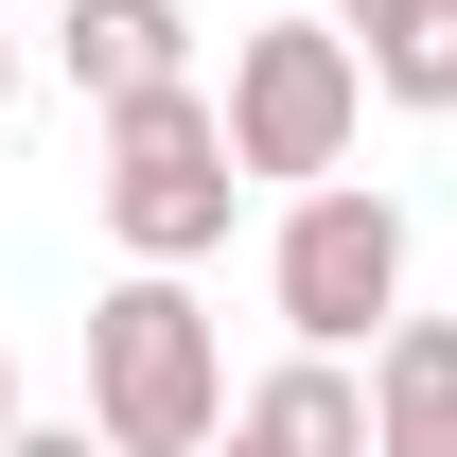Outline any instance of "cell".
Wrapping results in <instances>:
<instances>
[{
  "label": "cell",
  "mask_w": 457,
  "mask_h": 457,
  "mask_svg": "<svg viewBox=\"0 0 457 457\" xmlns=\"http://www.w3.org/2000/svg\"><path fill=\"white\" fill-rule=\"evenodd\" d=\"M0 440H18V352H0Z\"/></svg>",
  "instance_id": "cell-11"
},
{
  "label": "cell",
  "mask_w": 457,
  "mask_h": 457,
  "mask_svg": "<svg viewBox=\"0 0 457 457\" xmlns=\"http://www.w3.org/2000/svg\"><path fill=\"white\" fill-rule=\"evenodd\" d=\"M0 123H18V36H0Z\"/></svg>",
  "instance_id": "cell-12"
},
{
  "label": "cell",
  "mask_w": 457,
  "mask_h": 457,
  "mask_svg": "<svg viewBox=\"0 0 457 457\" xmlns=\"http://www.w3.org/2000/svg\"><path fill=\"white\" fill-rule=\"evenodd\" d=\"M228 194H246V159H228V106H212V88H141V106H106L88 212H106L123 264H212V246H228Z\"/></svg>",
  "instance_id": "cell-2"
},
{
  "label": "cell",
  "mask_w": 457,
  "mask_h": 457,
  "mask_svg": "<svg viewBox=\"0 0 457 457\" xmlns=\"http://www.w3.org/2000/svg\"><path fill=\"white\" fill-rule=\"evenodd\" d=\"M54 71L88 88V106L194 88V18H176V0H71V18H54Z\"/></svg>",
  "instance_id": "cell-6"
},
{
  "label": "cell",
  "mask_w": 457,
  "mask_h": 457,
  "mask_svg": "<svg viewBox=\"0 0 457 457\" xmlns=\"http://www.w3.org/2000/svg\"><path fill=\"white\" fill-rule=\"evenodd\" d=\"M88 422L123 457H212L228 440V335H212V299L176 264H123L88 299Z\"/></svg>",
  "instance_id": "cell-1"
},
{
  "label": "cell",
  "mask_w": 457,
  "mask_h": 457,
  "mask_svg": "<svg viewBox=\"0 0 457 457\" xmlns=\"http://www.w3.org/2000/svg\"><path fill=\"white\" fill-rule=\"evenodd\" d=\"M352 54H370V106H422V123H440L457 106V0H404V18H370Z\"/></svg>",
  "instance_id": "cell-8"
},
{
  "label": "cell",
  "mask_w": 457,
  "mask_h": 457,
  "mask_svg": "<svg viewBox=\"0 0 457 457\" xmlns=\"http://www.w3.org/2000/svg\"><path fill=\"white\" fill-rule=\"evenodd\" d=\"M370 457H457V317H387V352H370Z\"/></svg>",
  "instance_id": "cell-7"
},
{
  "label": "cell",
  "mask_w": 457,
  "mask_h": 457,
  "mask_svg": "<svg viewBox=\"0 0 457 457\" xmlns=\"http://www.w3.org/2000/svg\"><path fill=\"white\" fill-rule=\"evenodd\" d=\"M264 299H282L299 352H387V317H404V212L370 176H317L282 212V246H264Z\"/></svg>",
  "instance_id": "cell-4"
},
{
  "label": "cell",
  "mask_w": 457,
  "mask_h": 457,
  "mask_svg": "<svg viewBox=\"0 0 457 457\" xmlns=\"http://www.w3.org/2000/svg\"><path fill=\"white\" fill-rule=\"evenodd\" d=\"M212 457H370V387H352V352H282L264 387L228 404Z\"/></svg>",
  "instance_id": "cell-5"
},
{
  "label": "cell",
  "mask_w": 457,
  "mask_h": 457,
  "mask_svg": "<svg viewBox=\"0 0 457 457\" xmlns=\"http://www.w3.org/2000/svg\"><path fill=\"white\" fill-rule=\"evenodd\" d=\"M0 457H123V440H106V422H18Z\"/></svg>",
  "instance_id": "cell-9"
},
{
  "label": "cell",
  "mask_w": 457,
  "mask_h": 457,
  "mask_svg": "<svg viewBox=\"0 0 457 457\" xmlns=\"http://www.w3.org/2000/svg\"><path fill=\"white\" fill-rule=\"evenodd\" d=\"M352 123H370V54H352L335 18H264V36H228V159L317 194L352 159Z\"/></svg>",
  "instance_id": "cell-3"
},
{
  "label": "cell",
  "mask_w": 457,
  "mask_h": 457,
  "mask_svg": "<svg viewBox=\"0 0 457 457\" xmlns=\"http://www.w3.org/2000/svg\"><path fill=\"white\" fill-rule=\"evenodd\" d=\"M370 18H404V0H335V36H370Z\"/></svg>",
  "instance_id": "cell-10"
}]
</instances>
